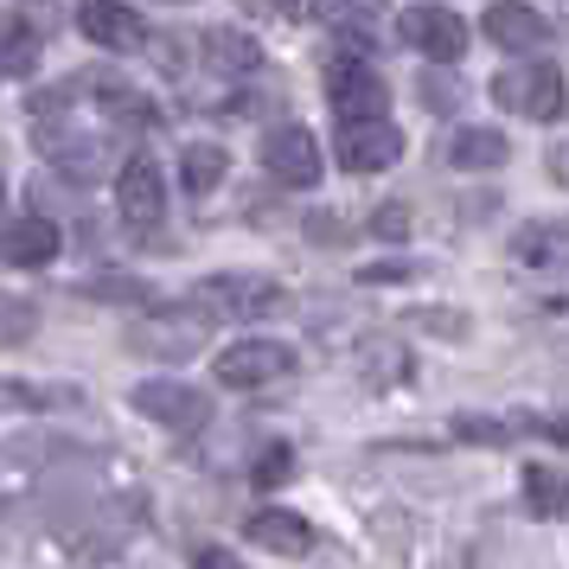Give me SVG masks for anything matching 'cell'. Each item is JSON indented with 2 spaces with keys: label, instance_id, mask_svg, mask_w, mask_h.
Segmentation results:
<instances>
[{
  "label": "cell",
  "instance_id": "3",
  "mask_svg": "<svg viewBox=\"0 0 569 569\" xmlns=\"http://www.w3.org/2000/svg\"><path fill=\"white\" fill-rule=\"evenodd\" d=\"M262 173L288 192H313L320 173H327V160H320V141H313L301 122H276V129L262 134Z\"/></svg>",
  "mask_w": 569,
  "mask_h": 569
},
{
  "label": "cell",
  "instance_id": "11",
  "mask_svg": "<svg viewBox=\"0 0 569 569\" xmlns=\"http://www.w3.org/2000/svg\"><path fill=\"white\" fill-rule=\"evenodd\" d=\"M243 538L269 550V557H308L313 550V525L301 512H288V506H262V512L243 518Z\"/></svg>",
  "mask_w": 569,
  "mask_h": 569
},
{
  "label": "cell",
  "instance_id": "2",
  "mask_svg": "<svg viewBox=\"0 0 569 569\" xmlns=\"http://www.w3.org/2000/svg\"><path fill=\"white\" fill-rule=\"evenodd\" d=\"M211 371H218V385L224 390L282 385L288 371H295V346H282V339H231V346L211 359Z\"/></svg>",
  "mask_w": 569,
  "mask_h": 569
},
{
  "label": "cell",
  "instance_id": "8",
  "mask_svg": "<svg viewBox=\"0 0 569 569\" xmlns=\"http://www.w3.org/2000/svg\"><path fill=\"white\" fill-rule=\"evenodd\" d=\"M134 410L148 416V422H160V429H173V436H192V429L211 422V403L192 385H180V378H148V385H134Z\"/></svg>",
  "mask_w": 569,
  "mask_h": 569
},
{
  "label": "cell",
  "instance_id": "21",
  "mask_svg": "<svg viewBox=\"0 0 569 569\" xmlns=\"http://www.w3.org/2000/svg\"><path fill=\"white\" fill-rule=\"evenodd\" d=\"M192 569H243V563H237V557L224 550V543H206V550L192 557Z\"/></svg>",
  "mask_w": 569,
  "mask_h": 569
},
{
  "label": "cell",
  "instance_id": "7",
  "mask_svg": "<svg viewBox=\"0 0 569 569\" xmlns=\"http://www.w3.org/2000/svg\"><path fill=\"white\" fill-rule=\"evenodd\" d=\"M211 333V308H160L148 313L141 327H134V346L148 352V359H192Z\"/></svg>",
  "mask_w": 569,
  "mask_h": 569
},
{
  "label": "cell",
  "instance_id": "4",
  "mask_svg": "<svg viewBox=\"0 0 569 569\" xmlns=\"http://www.w3.org/2000/svg\"><path fill=\"white\" fill-rule=\"evenodd\" d=\"M397 39H403L416 58H429V64H461L467 13H455V7H403V13H397Z\"/></svg>",
  "mask_w": 569,
  "mask_h": 569
},
{
  "label": "cell",
  "instance_id": "16",
  "mask_svg": "<svg viewBox=\"0 0 569 569\" xmlns=\"http://www.w3.org/2000/svg\"><path fill=\"white\" fill-rule=\"evenodd\" d=\"M525 506H531V518H557V512H563V506H569L563 467H543V461L525 467Z\"/></svg>",
  "mask_w": 569,
  "mask_h": 569
},
{
  "label": "cell",
  "instance_id": "13",
  "mask_svg": "<svg viewBox=\"0 0 569 569\" xmlns=\"http://www.w3.org/2000/svg\"><path fill=\"white\" fill-rule=\"evenodd\" d=\"M480 32H487L499 52H518V64H525V52L550 46V20H543L538 7H487L480 13Z\"/></svg>",
  "mask_w": 569,
  "mask_h": 569
},
{
  "label": "cell",
  "instance_id": "18",
  "mask_svg": "<svg viewBox=\"0 0 569 569\" xmlns=\"http://www.w3.org/2000/svg\"><path fill=\"white\" fill-rule=\"evenodd\" d=\"M7 52H0V71L7 78H27V64H32V20L20 13V7H7Z\"/></svg>",
  "mask_w": 569,
  "mask_h": 569
},
{
  "label": "cell",
  "instance_id": "6",
  "mask_svg": "<svg viewBox=\"0 0 569 569\" xmlns=\"http://www.w3.org/2000/svg\"><path fill=\"white\" fill-rule=\"evenodd\" d=\"M116 211L129 231H154L167 218V173H160L154 154H129L122 173H116Z\"/></svg>",
  "mask_w": 569,
  "mask_h": 569
},
{
  "label": "cell",
  "instance_id": "20",
  "mask_svg": "<svg viewBox=\"0 0 569 569\" xmlns=\"http://www.w3.org/2000/svg\"><path fill=\"white\" fill-rule=\"evenodd\" d=\"M288 473H295V448H282V441H276V448L257 461V480H262V487H282Z\"/></svg>",
  "mask_w": 569,
  "mask_h": 569
},
{
  "label": "cell",
  "instance_id": "22",
  "mask_svg": "<svg viewBox=\"0 0 569 569\" xmlns=\"http://www.w3.org/2000/svg\"><path fill=\"white\" fill-rule=\"evenodd\" d=\"M543 167H550V180L563 186L569 192V141H557V148H550V160H543Z\"/></svg>",
  "mask_w": 569,
  "mask_h": 569
},
{
  "label": "cell",
  "instance_id": "5",
  "mask_svg": "<svg viewBox=\"0 0 569 569\" xmlns=\"http://www.w3.org/2000/svg\"><path fill=\"white\" fill-rule=\"evenodd\" d=\"M327 103H333L339 122H385L390 90H385V78H378L359 52H346V58L327 64Z\"/></svg>",
  "mask_w": 569,
  "mask_h": 569
},
{
  "label": "cell",
  "instance_id": "1",
  "mask_svg": "<svg viewBox=\"0 0 569 569\" xmlns=\"http://www.w3.org/2000/svg\"><path fill=\"white\" fill-rule=\"evenodd\" d=\"M492 103L525 116V122H557L569 109V83L557 64H543V58H525V64H499V78H492Z\"/></svg>",
  "mask_w": 569,
  "mask_h": 569
},
{
  "label": "cell",
  "instance_id": "19",
  "mask_svg": "<svg viewBox=\"0 0 569 569\" xmlns=\"http://www.w3.org/2000/svg\"><path fill=\"white\" fill-rule=\"evenodd\" d=\"M211 58H218V64H231V71H257V46H243V39H231V32H218V39H211Z\"/></svg>",
  "mask_w": 569,
  "mask_h": 569
},
{
  "label": "cell",
  "instance_id": "12",
  "mask_svg": "<svg viewBox=\"0 0 569 569\" xmlns=\"http://www.w3.org/2000/svg\"><path fill=\"white\" fill-rule=\"evenodd\" d=\"M78 32L103 52H148V20L134 7H78Z\"/></svg>",
  "mask_w": 569,
  "mask_h": 569
},
{
  "label": "cell",
  "instance_id": "15",
  "mask_svg": "<svg viewBox=\"0 0 569 569\" xmlns=\"http://www.w3.org/2000/svg\"><path fill=\"white\" fill-rule=\"evenodd\" d=\"M506 154H512V141L499 129H455L448 134V148H441V160L455 167V173H487V167H506Z\"/></svg>",
  "mask_w": 569,
  "mask_h": 569
},
{
  "label": "cell",
  "instance_id": "10",
  "mask_svg": "<svg viewBox=\"0 0 569 569\" xmlns=\"http://www.w3.org/2000/svg\"><path fill=\"white\" fill-rule=\"evenodd\" d=\"M199 301H211V313H231V320H269L282 313V288L269 276H211Z\"/></svg>",
  "mask_w": 569,
  "mask_h": 569
},
{
  "label": "cell",
  "instance_id": "9",
  "mask_svg": "<svg viewBox=\"0 0 569 569\" xmlns=\"http://www.w3.org/2000/svg\"><path fill=\"white\" fill-rule=\"evenodd\" d=\"M333 148H339V167L346 173H385V167L403 160V134L390 129V116L385 122H339Z\"/></svg>",
  "mask_w": 569,
  "mask_h": 569
},
{
  "label": "cell",
  "instance_id": "14",
  "mask_svg": "<svg viewBox=\"0 0 569 569\" xmlns=\"http://www.w3.org/2000/svg\"><path fill=\"white\" fill-rule=\"evenodd\" d=\"M58 224L46 218V211H20V218H7V262L13 269H46V262L58 257Z\"/></svg>",
  "mask_w": 569,
  "mask_h": 569
},
{
  "label": "cell",
  "instance_id": "17",
  "mask_svg": "<svg viewBox=\"0 0 569 569\" xmlns=\"http://www.w3.org/2000/svg\"><path fill=\"white\" fill-rule=\"evenodd\" d=\"M180 180H186V192H218V180H224V148L218 141H192L180 154Z\"/></svg>",
  "mask_w": 569,
  "mask_h": 569
}]
</instances>
